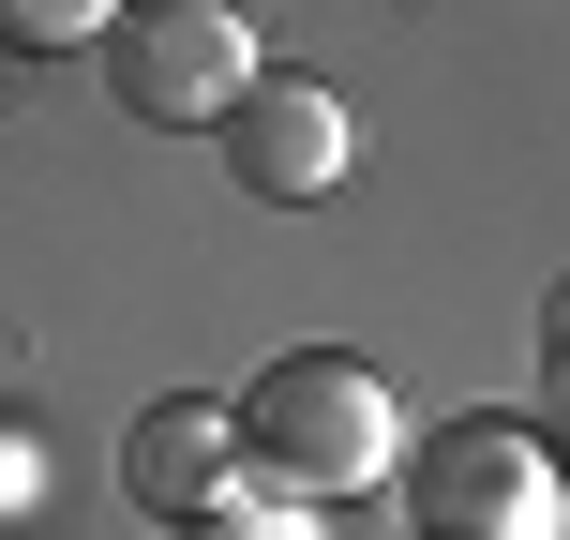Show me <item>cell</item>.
Returning <instances> with one entry per match:
<instances>
[{
  "label": "cell",
  "mask_w": 570,
  "mask_h": 540,
  "mask_svg": "<svg viewBox=\"0 0 570 540\" xmlns=\"http://www.w3.org/2000/svg\"><path fill=\"white\" fill-rule=\"evenodd\" d=\"M240 451H256V481L271 495H361V481H391V451H405V421H391V375L375 361H345V345H285V361L240 391Z\"/></svg>",
  "instance_id": "1"
},
{
  "label": "cell",
  "mask_w": 570,
  "mask_h": 540,
  "mask_svg": "<svg viewBox=\"0 0 570 540\" xmlns=\"http://www.w3.org/2000/svg\"><path fill=\"white\" fill-rule=\"evenodd\" d=\"M106 90H120L136 120H226L240 90H256V30H240V0H120Z\"/></svg>",
  "instance_id": "2"
},
{
  "label": "cell",
  "mask_w": 570,
  "mask_h": 540,
  "mask_svg": "<svg viewBox=\"0 0 570 540\" xmlns=\"http://www.w3.org/2000/svg\"><path fill=\"white\" fill-rule=\"evenodd\" d=\"M405 526L421 540H556V465L525 421H451L405 465Z\"/></svg>",
  "instance_id": "3"
},
{
  "label": "cell",
  "mask_w": 570,
  "mask_h": 540,
  "mask_svg": "<svg viewBox=\"0 0 570 540\" xmlns=\"http://www.w3.org/2000/svg\"><path fill=\"white\" fill-rule=\"evenodd\" d=\"M345 150H361V136H345V90H331V76H256V90L226 106V180H240V196H271V210L331 196Z\"/></svg>",
  "instance_id": "4"
},
{
  "label": "cell",
  "mask_w": 570,
  "mask_h": 540,
  "mask_svg": "<svg viewBox=\"0 0 570 540\" xmlns=\"http://www.w3.org/2000/svg\"><path fill=\"white\" fill-rule=\"evenodd\" d=\"M120 481H136V511L210 526L240 481H256V451H240V405H150V421L120 435Z\"/></svg>",
  "instance_id": "5"
},
{
  "label": "cell",
  "mask_w": 570,
  "mask_h": 540,
  "mask_svg": "<svg viewBox=\"0 0 570 540\" xmlns=\"http://www.w3.org/2000/svg\"><path fill=\"white\" fill-rule=\"evenodd\" d=\"M120 0H0V60H60V46H106Z\"/></svg>",
  "instance_id": "6"
},
{
  "label": "cell",
  "mask_w": 570,
  "mask_h": 540,
  "mask_svg": "<svg viewBox=\"0 0 570 540\" xmlns=\"http://www.w3.org/2000/svg\"><path fill=\"white\" fill-rule=\"evenodd\" d=\"M196 540H301V495H271V511H240V495H226V511H210Z\"/></svg>",
  "instance_id": "7"
},
{
  "label": "cell",
  "mask_w": 570,
  "mask_h": 540,
  "mask_svg": "<svg viewBox=\"0 0 570 540\" xmlns=\"http://www.w3.org/2000/svg\"><path fill=\"white\" fill-rule=\"evenodd\" d=\"M541 405L570 421V285H556V315H541Z\"/></svg>",
  "instance_id": "8"
},
{
  "label": "cell",
  "mask_w": 570,
  "mask_h": 540,
  "mask_svg": "<svg viewBox=\"0 0 570 540\" xmlns=\"http://www.w3.org/2000/svg\"><path fill=\"white\" fill-rule=\"evenodd\" d=\"M46 495V435H0V511H30Z\"/></svg>",
  "instance_id": "9"
}]
</instances>
